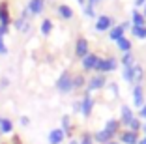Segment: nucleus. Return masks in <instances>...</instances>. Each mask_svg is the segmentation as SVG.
<instances>
[{
	"label": "nucleus",
	"mask_w": 146,
	"mask_h": 144,
	"mask_svg": "<svg viewBox=\"0 0 146 144\" xmlns=\"http://www.w3.org/2000/svg\"><path fill=\"white\" fill-rule=\"evenodd\" d=\"M84 86V77L82 75H77V77H73V90H77V88H82Z\"/></svg>",
	"instance_id": "nucleus-29"
},
{
	"label": "nucleus",
	"mask_w": 146,
	"mask_h": 144,
	"mask_svg": "<svg viewBox=\"0 0 146 144\" xmlns=\"http://www.w3.org/2000/svg\"><path fill=\"white\" fill-rule=\"evenodd\" d=\"M116 66H118V62H116V58H112V56H109V58H98V62H96V71L101 73V75H105V73L109 71H114Z\"/></svg>",
	"instance_id": "nucleus-2"
},
{
	"label": "nucleus",
	"mask_w": 146,
	"mask_h": 144,
	"mask_svg": "<svg viewBox=\"0 0 146 144\" xmlns=\"http://www.w3.org/2000/svg\"><path fill=\"white\" fill-rule=\"evenodd\" d=\"M0 137H2V116H0Z\"/></svg>",
	"instance_id": "nucleus-43"
},
{
	"label": "nucleus",
	"mask_w": 146,
	"mask_h": 144,
	"mask_svg": "<svg viewBox=\"0 0 146 144\" xmlns=\"http://www.w3.org/2000/svg\"><path fill=\"white\" fill-rule=\"evenodd\" d=\"M8 52V47L4 45V38H0V54H6Z\"/></svg>",
	"instance_id": "nucleus-35"
},
{
	"label": "nucleus",
	"mask_w": 146,
	"mask_h": 144,
	"mask_svg": "<svg viewBox=\"0 0 146 144\" xmlns=\"http://www.w3.org/2000/svg\"><path fill=\"white\" fill-rule=\"evenodd\" d=\"M62 131H64L66 137L73 135V125H71V122H69V116H62Z\"/></svg>",
	"instance_id": "nucleus-17"
},
{
	"label": "nucleus",
	"mask_w": 146,
	"mask_h": 144,
	"mask_svg": "<svg viewBox=\"0 0 146 144\" xmlns=\"http://www.w3.org/2000/svg\"><path fill=\"white\" fill-rule=\"evenodd\" d=\"M56 90L60 94H69L73 90V75L69 71H64L56 79Z\"/></svg>",
	"instance_id": "nucleus-1"
},
{
	"label": "nucleus",
	"mask_w": 146,
	"mask_h": 144,
	"mask_svg": "<svg viewBox=\"0 0 146 144\" xmlns=\"http://www.w3.org/2000/svg\"><path fill=\"white\" fill-rule=\"evenodd\" d=\"M9 25V15H8V4H0V26H6L8 28Z\"/></svg>",
	"instance_id": "nucleus-16"
},
{
	"label": "nucleus",
	"mask_w": 146,
	"mask_h": 144,
	"mask_svg": "<svg viewBox=\"0 0 146 144\" xmlns=\"http://www.w3.org/2000/svg\"><path fill=\"white\" fill-rule=\"evenodd\" d=\"M105 84H107V79H105V75H101V73H98V75H94L88 81V84H86V94L90 92H96V90H101L105 88Z\"/></svg>",
	"instance_id": "nucleus-3"
},
{
	"label": "nucleus",
	"mask_w": 146,
	"mask_h": 144,
	"mask_svg": "<svg viewBox=\"0 0 146 144\" xmlns=\"http://www.w3.org/2000/svg\"><path fill=\"white\" fill-rule=\"evenodd\" d=\"M75 54H77L79 58H84V56L88 54V41H86L84 38L77 39V43H75Z\"/></svg>",
	"instance_id": "nucleus-11"
},
{
	"label": "nucleus",
	"mask_w": 146,
	"mask_h": 144,
	"mask_svg": "<svg viewBox=\"0 0 146 144\" xmlns=\"http://www.w3.org/2000/svg\"><path fill=\"white\" fill-rule=\"evenodd\" d=\"M79 4H82V6H84V0H79Z\"/></svg>",
	"instance_id": "nucleus-46"
},
{
	"label": "nucleus",
	"mask_w": 146,
	"mask_h": 144,
	"mask_svg": "<svg viewBox=\"0 0 146 144\" xmlns=\"http://www.w3.org/2000/svg\"><path fill=\"white\" fill-rule=\"evenodd\" d=\"M109 88H111V92L114 94V96H118V94H120V90H118V84H116V82H111V84H109Z\"/></svg>",
	"instance_id": "nucleus-33"
},
{
	"label": "nucleus",
	"mask_w": 146,
	"mask_h": 144,
	"mask_svg": "<svg viewBox=\"0 0 146 144\" xmlns=\"http://www.w3.org/2000/svg\"><path fill=\"white\" fill-rule=\"evenodd\" d=\"M131 17H133V26H146V19L142 17L141 11H131Z\"/></svg>",
	"instance_id": "nucleus-18"
},
{
	"label": "nucleus",
	"mask_w": 146,
	"mask_h": 144,
	"mask_svg": "<svg viewBox=\"0 0 146 144\" xmlns=\"http://www.w3.org/2000/svg\"><path fill=\"white\" fill-rule=\"evenodd\" d=\"M109 38H111L112 41H118L120 38H124V28H122V26L111 28V32H109Z\"/></svg>",
	"instance_id": "nucleus-21"
},
{
	"label": "nucleus",
	"mask_w": 146,
	"mask_h": 144,
	"mask_svg": "<svg viewBox=\"0 0 146 144\" xmlns=\"http://www.w3.org/2000/svg\"><path fill=\"white\" fill-rule=\"evenodd\" d=\"M0 86H2V88H6V86H8V79H2V81H0Z\"/></svg>",
	"instance_id": "nucleus-37"
},
{
	"label": "nucleus",
	"mask_w": 146,
	"mask_h": 144,
	"mask_svg": "<svg viewBox=\"0 0 146 144\" xmlns=\"http://www.w3.org/2000/svg\"><path fill=\"white\" fill-rule=\"evenodd\" d=\"M28 123H30V118H26V116H21V125H28Z\"/></svg>",
	"instance_id": "nucleus-36"
},
{
	"label": "nucleus",
	"mask_w": 146,
	"mask_h": 144,
	"mask_svg": "<svg viewBox=\"0 0 146 144\" xmlns=\"http://www.w3.org/2000/svg\"><path fill=\"white\" fill-rule=\"evenodd\" d=\"M92 110H94V99H92L90 94L84 92V96H82V99H81V114L84 116V118H90Z\"/></svg>",
	"instance_id": "nucleus-4"
},
{
	"label": "nucleus",
	"mask_w": 146,
	"mask_h": 144,
	"mask_svg": "<svg viewBox=\"0 0 146 144\" xmlns=\"http://www.w3.org/2000/svg\"><path fill=\"white\" fill-rule=\"evenodd\" d=\"M133 118H135V114H133V110H131V107L124 105V107H122V110H120V125L127 127L129 122H131Z\"/></svg>",
	"instance_id": "nucleus-9"
},
{
	"label": "nucleus",
	"mask_w": 146,
	"mask_h": 144,
	"mask_svg": "<svg viewBox=\"0 0 146 144\" xmlns=\"http://www.w3.org/2000/svg\"><path fill=\"white\" fill-rule=\"evenodd\" d=\"M142 79H144V69L135 64L133 68H131V84H141Z\"/></svg>",
	"instance_id": "nucleus-13"
},
{
	"label": "nucleus",
	"mask_w": 146,
	"mask_h": 144,
	"mask_svg": "<svg viewBox=\"0 0 146 144\" xmlns=\"http://www.w3.org/2000/svg\"><path fill=\"white\" fill-rule=\"evenodd\" d=\"M43 6H45V0H30L28 2V11L32 15H38V13H41Z\"/></svg>",
	"instance_id": "nucleus-15"
},
{
	"label": "nucleus",
	"mask_w": 146,
	"mask_h": 144,
	"mask_svg": "<svg viewBox=\"0 0 146 144\" xmlns=\"http://www.w3.org/2000/svg\"><path fill=\"white\" fill-rule=\"evenodd\" d=\"M118 142L120 144H139V133L124 129V131L118 133Z\"/></svg>",
	"instance_id": "nucleus-5"
},
{
	"label": "nucleus",
	"mask_w": 146,
	"mask_h": 144,
	"mask_svg": "<svg viewBox=\"0 0 146 144\" xmlns=\"http://www.w3.org/2000/svg\"><path fill=\"white\" fill-rule=\"evenodd\" d=\"M107 133H111L112 137L116 139V135L120 133V120H116V118H111V120H107V123H105V127H103Z\"/></svg>",
	"instance_id": "nucleus-10"
},
{
	"label": "nucleus",
	"mask_w": 146,
	"mask_h": 144,
	"mask_svg": "<svg viewBox=\"0 0 146 144\" xmlns=\"http://www.w3.org/2000/svg\"><path fill=\"white\" fill-rule=\"evenodd\" d=\"M135 4H137V6H144L146 0H135Z\"/></svg>",
	"instance_id": "nucleus-38"
},
{
	"label": "nucleus",
	"mask_w": 146,
	"mask_h": 144,
	"mask_svg": "<svg viewBox=\"0 0 146 144\" xmlns=\"http://www.w3.org/2000/svg\"><path fill=\"white\" fill-rule=\"evenodd\" d=\"M141 131H142V133H144V137H146V122H144V123H142V127H141Z\"/></svg>",
	"instance_id": "nucleus-40"
},
{
	"label": "nucleus",
	"mask_w": 146,
	"mask_h": 144,
	"mask_svg": "<svg viewBox=\"0 0 146 144\" xmlns=\"http://www.w3.org/2000/svg\"><path fill=\"white\" fill-rule=\"evenodd\" d=\"M79 144H96L94 142V135H92V133H88V131H84L81 135V139H79Z\"/></svg>",
	"instance_id": "nucleus-27"
},
{
	"label": "nucleus",
	"mask_w": 146,
	"mask_h": 144,
	"mask_svg": "<svg viewBox=\"0 0 146 144\" xmlns=\"http://www.w3.org/2000/svg\"><path fill=\"white\" fill-rule=\"evenodd\" d=\"M64 139H66V135H64V131H62V127H54V129H51V131H49V137H47L49 144H62Z\"/></svg>",
	"instance_id": "nucleus-6"
},
{
	"label": "nucleus",
	"mask_w": 146,
	"mask_h": 144,
	"mask_svg": "<svg viewBox=\"0 0 146 144\" xmlns=\"http://www.w3.org/2000/svg\"><path fill=\"white\" fill-rule=\"evenodd\" d=\"M13 133V122L9 118H2V135H11Z\"/></svg>",
	"instance_id": "nucleus-20"
},
{
	"label": "nucleus",
	"mask_w": 146,
	"mask_h": 144,
	"mask_svg": "<svg viewBox=\"0 0 146 144\" xmlns=\"http://www.w3.org/2000/svg\"><path fill=\"white\" fill-rule=\"evenodd\" d=\"M68 144H79V140H75V139H71V140H69V142Z\"/></svg>",
	"instance_id": "nucleus-42"
},
{
	"label": "nucleus",
	"mask_w": 146,
	"mask_h": 144,
	"mask_svg": "<svg viewBox=\"0 0 146 144\" xmlns=\"http://www.w3.org/2000/svg\"><path fill=\"white\" fill-rule=\"evenodd\" d=\"M131 68H133V66H131ZM131 68H124V79L129 84H131Z\"/></svg>",
	"instance_id": "nucleus-31"
},
{
	"label": "nucleus",
	"mask_w": 146,
	"mask_h": 144,
	"mask_svg": "<svg viewBox=\"0 0 146 144\" xmlns=\"http://www.w3.org/2000/svg\"><path fill=\"white\" fill-rule=\"evenodd\" d=\"M111 25H112L111 17H107V15H99L98 21H96V30H98V32H105V30L111 28Z\"/></svg>",
	"instance_id": "nucleus-12"
},
{
	"label": "nucleus",
	"mask_w": 146,
	"mask_h": 144,
	"mask_svg": "<svg viewBox=\"0 0 146 144\" xmlns=\"http://www.w3.org/2000/svg\"><path fill=\"white\" fill-rule=\"evenodd\" d=\"M144 103H146L144 101V88H142L141 84H135L133 86V105L141 109Z\"/></svg>",
	"instance_id": "nucleus-8"
},
{
	"label": "nucleus",
	"mask_w": 146,
	"mask_h": 144,
	"mask_svg": "<svg viewBox=\"0 0 146 144\" xmlns=\"http://www.w3.org/2000/svg\"><path fill=\"white\" fill-rule=\"evenodd\" d=\"M116 45H118V49L124 52H131V41H129L127 38H120L118 41H116Z\"/></svg>",
	"instance_id": "nucleus-19"
},
{
	"label": "nucleus",
	"mask_w": 146,
	"mask_h": 144,
	"mask_svg": "<svg viewBox=\"0 0 146 144\" xmlns=\"http://www.w3.org/2000/svg\"><path fill=\"white\" fill-rule=\"evenodd\" d=\"M98 58H99L98 54H92V52H88V54L82 58V69H84V71H90V69H94Z\"/></svg>",
	"instance_id": "nucleus-14"
},
{
	"label": "nucleus",
	"mask_w": 146,
	"mask_h": 144,
	"mask_svg": "<svg viewBox=\"0 0 146 144\" xmlns=\"http://www.w3.org/2000/svg\"><path fill=\"white\" fill-rule=\"evenodd\" d=\"M141 127H142V122H141V118H137V116H135V118L131 120V122H129L127 129H129V131H133V133H139V131H141Z\"/></svg>",
	"instance_id": "nucleus-24"
},
{
	"label": "nucleus",
	"mask_w": 146,
	"mask_h": 144,
	"mask_svg": "<svg viewBox=\"0 0 146 144\" xmlns=\"http://www.w3.org/2000/svg\"><path fill=\"white\" fill-rule=\"evenodd\" d=\"M109 144H120V142H118V140H111V142H109Z\"/></svg>",
	"instance_id": "nucleus-45"
},
{
	"label": "nucleus",
	"mask_w": 146,
	"mask_h": 144,
	"mask_svg": "<svg viewBox=\"0 0 146 144\" xmlns=\"http://www.w3.org/2000/svg\"><path fill=\"white\" fill-rule=\"evenodd\" d=\"M122 64H124V68H131V66H135V58L131 52H124V56H122Z\"/></svg>",
	"instance_id": "nucleus-26"
},
{
	"label": "nucleus",
	"mask_w": 146,
	"mask_h": 144,
	"mask_svg": "<svg viewBox=\"0 0 146 144\" xmlns=\"http://www.w3.org/2000/svg\"><path fill=\"white\" fill-rule=\"evenodd\" d=\"M86 2H88V4H90V6H94V4H98L99 0H86Z\"/></svg>",
	"instance_id": "nucleus-39"
},
{
	"label": "nucleus",
	"mask_w": 146,
	"mask_h": 144,
	"mask_svg": "<svg viewBox=\"0 0 146 144\" xmlns=\"http://www.w3.org/2000/svg\"><path fill=\"white\" fill-rule=\"evenodd\" d=\"M58 13H60L62 19H71L73 17V9L69 8V6H66V4L58 6Z\"/></svg>",
	"instance_id": "nucleus-22"
},
{
	"label": "nucleus",
	"mask_w": 146,
	"mask_h": 144,
	"mask_svg": "<svg viewBox=\"0 0 146 144\" xmlns=\"http://www.w3.org/2000/svg\"><path fill=\"white\" fill-rule=\"evenodd\" d=\"M139 144H146V137H142V139H139Z\"/></svg>",
	"instance_id": "nucleus-41"
},
{
	"label": "nucleus",
	"mask_w": 146,
	"mask_h": 144,
	"mask_svg": "<svg viewBox=\"0 0 146 144\" xmlns=\"http://www.w3.org/2000/svg\"><path fill=\"white\" fill-rule=\"evenodd\" d=\"M131 32H133L135 38L146 39V26H133V28H131Z\"/></svg>",
	"instance_id": "nucleus-25"
},
{
	"label": "nucleus",
	"mask_w": 146,
	"mask_h": 144,
	"mask_svg": "<svg viewBox=\"0 0 146 144\" xmlns=\"http://www.w3.org/2000/svg\"><path fill=\"white\" fill-rule=\"evenodd\" d=\"M2 144H6V142H2Z\"/></svg>",
	"instance_id": "nucleus-47"
},
{
	"label": "nucleus",
	"mask_w": 146,
	"mask_h": 144,
	"mask_svg": "<svg viewBox=\"0 0 146 144\" xmlns=\"http://www.w3.org/2000/svg\"><path fill=\"white\" fill-rule=\"evenodd\" d=\"M51 30H52V23L49 21V19H45V21L41 23V32L45 36H49V34H51Z\"/></svg>",
	"instance_id": "nucleus-28"
},
{
	"label": "nucleus",
	"mask_w": 146,
	"mask_h": 144,
	"mask_svg": "<svg viewBox=\"0 0 146 144\" xmlns=\"http://www.w3.org/2000/svg\"><path fill=\"white\" fill-rule=\"evenodd\" d=\"M92 135H94V142L96 144H109L111 140H116L114 137H112L111 133H107L105 129H99V131L92 133Z\"/></svg>",
	"instance_id": "nucleus-7"
},
{
	"label": "nucleus",
	"mask_w": 146,
	"mask_h": 144,
	"mask_svg": "<svg viewBox=\"0 0 146 144\" xmlns=\"http://www.w3.org/2000/svg\"><path fill=\"white\" fill-rule=\"evenodd\" d=\"M25 19H26V11L23 13V17H21V19H17V21H15V26H17V30H21V32H26V30L30 28L28 21H25Z\"/></svg>",
	"instance_id": "nucleus-23"
},
{
	"label": "nucleus",
	"mask_w": 146,
	"mask_h": 144,
	"mask_svg": "<svg viewBox=\"0 0 146 144\" xmlns=\"http://www.w3.org/2000/svg\"><path fill=\"white\" fill-rule=\"evenodd\" d=\"M82 11H84L86 17H94V15H96V13H94V8H92L90 4H84V6H82Z\"/></svg>",
	"instance_id": "nucleus-30"
},
{
	"label": "nucleus",
	"mask_w": 146,
	"mask_h": 144,
	"mask_svg": "<svg viewBox=\"0 0 146 144\" xmlns=\"http://www.w3.org/2000/svg\"><path fill=\"white\" fill-rule=\"evenodd\" d=\"M9 144H23V140H21V137H19V135H11Z\"/></svg>",
	"instance_id": "nucleus-34"
},
{
	"label": "nucleus",
	"mask_w": 146,
	"mask_h": 144,
	"mask_svg": "<svg viewBox=\"0 0 146 144\" xmlns=\"http://www.w3.org/2000/svg\"><path fill=\"white\" fill-rule=\"evenodd\" d=\"M137 118H141V120H146V103L141 107V109H139V116H137Z\"/></svg>",
	"instance_id": "nucleus-32"
},
{
	"label": "nucleus",
	"mask_w": 146,
	"mask_h": 144,
	"mask_svg": "<svg viewBox=\"0 0 146 144\" xmlns=\"http://www.w3.org/2000/svg\"><path fill=\"white\" fill-rule=\"evenodd\" d=\"M142 17L146 19V4H144V11H142Z\"/></svg>",
	"instance_id": "nucleus-44"
}]
</instances>
